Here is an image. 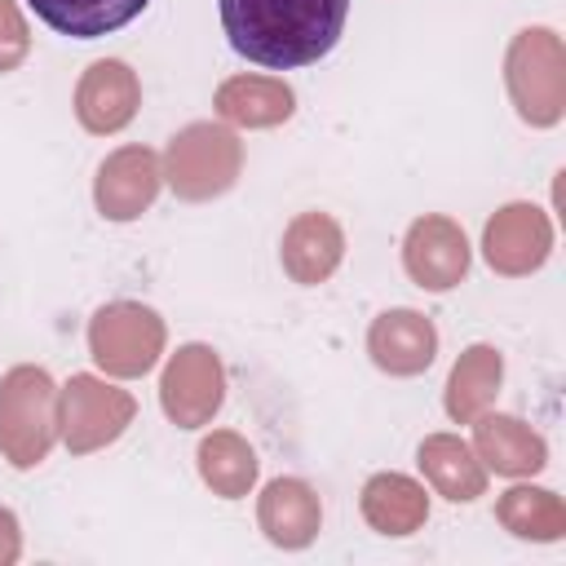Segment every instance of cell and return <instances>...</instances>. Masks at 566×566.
<instances>
[{
  "label": "cell",
  "mask_w": 566,
  "mask_h": 566,
  "mask_svg": "<svg viewBox=\"0 0 566 566\" xmlns=\"http://www.w3.org/2000/svg\"><path fill=\"white\" fill-rule=\"evenodd\" d=\"M256 522L274 548H305L323 526L318 491L305 478H274L256 500Z\"/></svg>",
  "instance_id": "14"
},
{
  "label": "cell",
  "mask_w": 566,
  "mask_h": 566,
  "mask_svg": "<svg viewBox=\"0 0 566 566\" xmlns=\"http://www.w3.org/2000/svg\"><path fill=\"white\" fill-rule=\"evenodd\" d=\"M500 380H504V358H500V349H495V345H469V349L451 363V376H447V394H442L447 416H451L455 424L478 420V416L495 402Z\"/></svg>",
  "instance_id": "19"
},
{
  "label": "cell",
  "mask_w": 566,
  "mask_h": 566,
  "mask_svg": "<svg viewBox=\"0 0 566 566\" xmlns=\"http://www.w3.org/2000/svg\"><path fill=\"white\" fill-rule=\"evenodd\" d=\"M340 256H345V230L332 212H301L287 221L283 243H279V261H283L292 283H305V287L327 283L336 274Z\"/></svg>",
  "instance_id": "13"
},
{
  "label": "cell",
  "mask_w": 566,
  "mask_h": 566,
  "mask_svg": "<svg viewBox=\"0 0 566 566\" xmlns=\"http://www.w3.org/2000/svg\"><path fill=\"white\" fill-rule=\"evenodd\" d=\"M212 106L234 128H274L283 119H292L296 93L279 75H230V80H221Z\"/></svg>",
  "instance_id": "16"
},
{
  "label": "cell",
  "mask_w": 566,
  "mask_h": 566,
  "mask_svg": "<svg viewBox=\"0 0 566 566\" xmlns=\"http://www.w3.org/2000/svg\"><path fill=\"white\" fill-rule=\"evenodd\" d=\"M349 0H221V27L239 57L292 71L327 57L345 31Z\"/></svg>",
  "instance_id": "1"
},
{
  "label": "cell",
  "mask_w": 566,
  "mask_h": 566,
  "mask_svg": "<svg viewBox=\"0 0 566 566\" xmlns=\"http://www.w3.org/2000/svg\"><path fill=\"white\" fill-rule=\"evenodd\" d=\"M548 252H553V221L535 203H504L482 230V256L504 279H522L539 270Z\"/></svg>",
  "instance_id": "8"
},
{
  "label": "cell",
  "mask_w": 566,
  "mask_h": 566,
  "mask_svg": "<svg viewBox=\"0 0 566 566\" xmlns=\"http://www.w3.org/2000/svg\"><path fill=\"white\" fill-rule=\"evenodd\" d=\"M226 402V367L212 345H181L159 376V407L177 429L208 424Z\"/></svg>",
  "instance_id": "7"
},
{
  "label": "cell",
  "mask_w": 566,
  "mask_h": 566,
  "mask_svg": "<svg viewBox=\"0 0 566 566\" xmlns=\"http://www.w3.org/2000/svg\"><path fill=\"white\" fill-rule=\"evenodd\" d=\"M133 416H137L133 394L119 385H106L102 376H71L57 389V424L71 455H93L111 447L115 438H124Z\"/></svg>",
  "instance_id": "6"
},
{
  "label": "cell",
  "mask_w": 566,
  "mask_h": 566,
  "mask_svg": "<svg viewBox=\"0 0 566 566\" xmlns=\"http://www.w3.org/2000/svg\"><path fill=\"white\" fill-rule=\"evenodd\" d=\"M402 265H407V279L416 287L451 292L469 274V239L451 217L424 212L411 221V230L402 239Z\"/></svg>",
  "instance_id": "9"
},
{
  "label": "cell",
  "mask_w": 566,
  "mask_h": 566,
  "mask_svg": "<svg viewBox=\"0 0 566 566\" xmlns=\"http://www.w3.org/2000/svg\"><path fill=\"white\" fill-rule=\"evenodd\" d=\"M57 385L44 367H9L0 376V455L13 469H35L57 442Z\"/></svg>",
  "instance_id": "2"
},
{
  "label": "cell",
  "mask_w": 566,
  "mask_h": 566,
  "mask_svg": "<svg viewBox=\"0 0 566 566\" xmlns=\"http://www.w3.org/2000/svg\"><path fill=\"white\" fill-rule=\"evenodd\" d=\"M164 181L177 199L186 203H208L217 195H226L239 181L243 168V142L212 119L186 124L181 133H172L168 150H164Z\"/></svg>",
  "instance_id": "4"
},
{
  "label": "cell",
  "mask_w": 566,
  "mask_h": 566,
  "mask_svg": "<svg viewBox=\"0 0 566 566\" xmlns=\"http://www.w3.org/2000/svg\"><path fill=\"white\" fill-rule=\"evenodd\" d=\"M22 553V526L9 509H0V566H13Z\"/></svg>",
  "instance_id": "24"
},
{
  "label": "cell",
  "mask_w": 566,
  "mask_h": 566,
  "mask_svg": "<svg viewBox=\"0 0 566 566\" xmlns=\"http://www.w3.org/2000/svg\"><path fill=\"white\" fill-rule=\"evenodd\" d=\"M358 509L371 531L380 535H411L429 522V495L416 478L407 473H376L363 482Z\"/></svg>",
  "instance_id": "18"
},
{
  "label": "cell",
  "mask_w": 566,
  "mask_h": 566,
  "mask_svg": "<svg viewBox=\"0 0 566 566\" xmlns=\"http://www.w3.org/2000/svg\"><path fill=\"white\" fill-rule=\"evenodd\" d=\"M195 460H199V478L212 486V495H221V500H239V495H248L252 486H256V451L248 447V438L243 433H234V429H212L203 442H199V451H195Z\"/></svg>",
  "instance_id": "20"
},
{
  "label": "cell",
  "mask_w": 566,
  "mask_h": 566,
  "mask_svg": "<svg viewBox=\"0 0 566 566\" xmlns=\"http://www.w3.org/2000/svg\"><path fill=\"white\" fill-rule=\"evenodd\" d=\"M367 354L385 376H420L438 354V327L420 310H385L367 327Z\"/></svg>",
  "instance_id": "12"
},
{
  "label": "cell",
  "mask_w": 566,
  "mask_h": 566,
  "mask_svg": "<svg viewBox=\"0 0 566 566\" xmlns=\"http://www.w3.org/2000/svg\"><path fill=\"white\" fill-rule=\"evenodd\" d=\"M495 517L509 535L535 539V544H557L566 535V504L548 486H509L495 500Z\"/></svg>",
  "instance_id": "21"
},
{
  "label": "cell",
  "mask_w": 566,
  "mask_h": 566,
  "mask_svg": "<svg viewBox=\"0 0 566 566\" xmlns=\"http://www.w3.org/2000/svg\"><path fill=\"white\" fill-rule=\"evenodd\" d=\"M416 464L429 478V486L451 504H469L486 491V464L455 433H429L416 451Z\"/></svg>",
  "instance_id": "17"
},
{
  "label": "cell",
  "mask_w": 566,
  "mask_h": 566,
  "mask_svg": "<svg viewBox=\"0 0 566 566\" xmlns=\"http://www.w3.org/2000/svg\"><path fill=\"white\" fill-rule=\"evenodd\" d=\"M504 84L531 128H553L566 115V49L553 27H522L504 53Z\"/></svg>",
  "instance_id": "3"
},
{
  "label": "cell",
  "mask_w": 566,
  "mask_h": 566,
  "mask_svg": "<svg viewBox=\"0 0 566 566\" xmlns=\"http://www.w3.org/2000/svg\"><path fill=\"white\" fill-rule=\"evenodd\" d=\"M150 0H31L40 22H49L57 35L75 40H97L119 27H128Z\"/></svg>",
  "instance_id": "22"
},
{
  "label": "cell",
  "mask_w": 566,
  "mask_h": 566,
  "mask_svg": "<svg viewBox=\"0 0 566 566\" xmlns=\"http://www.w3.org/2000/svg\"><path fill=\"white\" fill-rule=\"evenodd\" d=\"M31 53V31H27V18L13 0H0V75L18 71Z\"/></svg>",
  "instance_id": "23"
},
{
  "label": "cell",
  "mask_w": 566,
  "mask_h": 566,
  "mask_svg": "<svg viewBox=\"0 0 566 566\" xmlns=\"http://www.w3.org/2000/svg\"><path fill=\"white\" fill-rule=\"evenodd\" d=\"M137 106H142V80L119 57H97L75 84V119L97 137L128 128Z\"/></svg>",
  "instance_id": "11"
},
{
  "label": "cell",
  "mask_w": 566,
  "mask_h": 566,
  "mask_svg": "<svg viewBox=\"0 0 566 566\" xmlns=\"http://www.w3.org/2000/svg\"><path fill=\"white\" fill-rule=\"evenodd\" d=\"M168 327L142 301H111L88 318V354L106 376L137 380L164 354Z\"/></svg>",
  "instance_id": "5"
},
{
  "label": "cell",
  "mask_w": 566,
  "mask_h": 566,
  "mask_svg": "<svg viewBox=\"0 0 566 566\" xmlns=\"http://www.w3.org/2000/svg\"><path fill=\"white\" fill-rule=\"evenodd\" d=\"M473 424V451L486 469L504 473V478H531L548 464V442L517 416H504V411H482Z\"/></svg>",
  "instance_id": "15"
},
{
  "label": "cell",
  "mask_w": 566,
  "mask_h": 566,
  "mask_svg": "<svg viewBox=\"0 0 566 566\" xmlns=\"http://www.w3.org/2000/svg\"><path fill=\"white\" fill-rule=\"evenodd\" d=\"M164 186V164L150 146H119L93 177V203L106 221H137Z\"/></svg>",
  "instance_id": "10"
}]
</instances>
